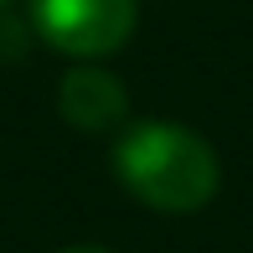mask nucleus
<instances>
[{
	"label": "nucleus",
	"instance_id": "4",
	"mask_svg": "<svg viewBox=\"0 0 253 253\" xmlns=\"http://www.w3.org/2000/svg\"><path fill=\"white\" fill-rule=\"evenodd\" d=\"M62 253H109V248H62Z\"/></svg>",
	"mask_w": 253,
	"mask_h": 253
},
{
	"label": "nucleus",
	"instance_id": "1",
	"mask_svg": "<svg viewBox=\"0 0 253 253\" xmlns=\"http://www.w3.org/2000/svg\"><path fill=\"white\" fill-rule=\"evenodd\" d=\"M114 176L134 202H145L150 212H170V217L202 212L222 186L217 150L197 129L170 124V119L124 124L119 140H114Z\"/></svg>",
	"mask_w": 253,
	"mask_h": 253
},
{
	"label": "nucleus",
	"instance_id": "2",
	"mask_svg": "<svg viewBox=\"0 0 253 253\" xmlns=\"http://www.w3.org/2000/svg\"><path fill=\"white\" fill-rule=\"evenodd\" d=\"M42 42L78 62L119 52L134 37V0H31Z\"/></svg>",
	"mask_w": 253,
	"mask_h": 253
},
{
	"label": "nucleus",
	"instance_id": "3",
	"mask_svg": "<svg viewBox=\"0 0 253 253\" xmlns=\"http://www.w3.org/2000/svg\"><path fill=\"white\" fill-rule=\"evenodd\" d=\"M57 109L73 129H114L129 114V98H124L119 78L98 73V67H73L62 78V93H57Z\"/></svg>",
	"mask_w": 253,
	"mask_h": 253
}]
</instances>
